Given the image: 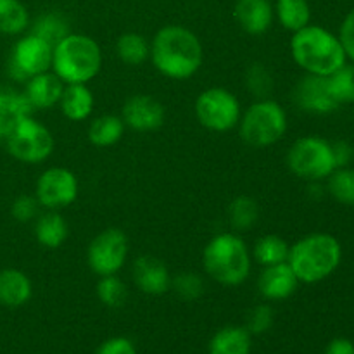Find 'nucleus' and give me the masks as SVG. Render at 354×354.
<instances>
[{"instance_id":"17","label":"nucleus","mask_w":354,"mask_h":354,"mask_svg":"<svg viewBox=\"0 0 354 354\" xmlns=\"http://www.w3.org/2000/svg\"><path fill=\"white\" fill-rule=\"evenodd\" d=\"M234 16L245 33L263 35L272 28L275 10L270 0H237Z\"/></svg>"},{"instance_id":"31","label":"nucleus","mask_w":354,"mask_h":354,"mask_svg":"<svg viewBox=\"0 0 354 354\" xmlns=\"http://www.w3.org/2000/svg\"><path fill=\"white\" fill-rule=\"evenodd\" d=\"M327 190L337 203L354 206V169L337 168L328 175Z\"/></svg>"},{"instance_id":"18","label":"nucleus","mask_w":354,"mask_h":354,"mask_svg":"<svg viewBox=\"0 0 354 354\" xmlns=\"http://www.w3.org/2000/svg\"><path fill=\"white\" fill-rule=\"evenodd\" d=\"M64 90V83L54 71H45L26 82L24 95L28 97L33 109H47L59 104Z\"/></svg>"},{"instance_id":"42","label":"nucleus","mask_w":354,"mask_h":354,"mask_svg":"<svg viewBox=\"0 0 354 354\" xmlns=\"http://www.w3.org/2000/svg\"><path fill=\"white\" fill-rule=\"evenodd\" d=\"M19 120H21V118H19ZM14 123H16V121H7V120H3V118H0V145L6 142L7 133H9L10 128L14 127Z\"/></svg>"},{"instance_id":"26","label":"nucleus","mask_w":354,"mask_h":354,"mask_svg":"<svg viewBox=\"0 0 354 354\" xmlns=\"http://www.w3.org/2000/svg\"><path fill=\"white\" fill-rule=\"evenodd\" d=\"M30 28V12L21 0H0V35H21Z\"/></svg>"},{"instance_id":"14","label":"nucleus","mask_w":354,"mask_h":354,"mask_svg":"<svg viewBox=\"0 0 354 354\" xmlns=\"http://www.w3.org/2000/svg\"><path fill=\"white\" fill-rule=\"evenodd\" d=\"M294 102L311 114H328L339 107L328 92L327 76L306 75L294 90Z\"/></svg>"},{"instance_id":"34","label":"nucleus","mask_w":354,"mask_h":354,"mask_svg":"<svg viewBox=\"0 0 354 354\" xmlns=\"http://www.w3.org/2000/svg\"><path fill=\"white\" fill-rule=\"evenodd\" d=\"M245 85L252 95L261 100L268 99L275 83H273V76L270 75L266 66L261 62H254L245 69Z\"/></svg>"},{"instance_id":"28","label":"nucleus","mask_w":354,"mask_h":354,"mask_svg":"<svg viewBox=\"0 0 354 354\" xmlns=\"http://www.w3.org/2000/svg\"><path fill=\"white\" fill-rule=\"evenodd\" d=\"M33 111V106L24 95V92L0 83V118L7 121H17L19 118L31 116Z\"/></svg>"},{"instance_id":"4","label":"nucleus","mask_w":354,"mask_h":354,"mask_svg":"<svg viewBox=\"0 0 354 354\" xmlns=\"http://www.w3.org/2000/svg\"><path fill=\"white\" fill-rule=\"evenodd\" d=\"M102 66L99 44L88 35L69 33L52 52V69L64 85H86L95 78Z\"/></svg>"},{"instance_id":"15","label":"nucleus","mask_w":354,"mask_h":354,"mask_svg":"<svg viewBox=\"0 0 354 354\" xmlns=\"http://www.w3.org/2000/svg\"><path fill=\"white\" fill-rule=\"evenodd\" d=\"M133 280L138 289L151 296H161L171 287V277L162 261L154 256H138L133 263Z\"/></svg>"},{"instance_id":"32","label":"nucleus","mask_w":354,"mask_h":354,"mask_svg":"<svg viewBox=\"0 0 354 354\" xmlns=\"http://www.w3.org/2000/svg\"><path fill=\"white\" fill-rule=\"evenodd\" d=\"M228 216H230V223L237 230H248L258 221V203L249 196L235 197L230 203V207H228Z\"/></svg>"},{"instance_id":"29","label":"nucleus","mask_w":354,"mask_h":354,"mask_svg":"<svg viewBox=\"0 0 354 354\" xmlns=\"http://www.w3.org/2000/svg\"><path fill=\"white\" fill-rule=\"evenodd\" d=\"M290 245L279 235H265L254 245V259L263 266L286 263Z\"/></svg>"},{"instance_id":"22","label":"nucleus","mask_w":354,"mask_h":354,"mask_svg":"<svg viewBox=\"0 0 354 354\" xmlns=\"http://www.w3.org/2000/svg\"><path fill=\"white\" fill-rule=\"evenodd\" d=\"M273 10L282 28L292 33L303 30L311 21V7L308 0H277Z\"/></svg>"},{"instance_id":"36","label":"nucleus","mask_w":354,"mask_h":354,"mask_svg":"<svg viewBox=\"0 0 354 354\" xmlns=\"http://www.w3.org/2000/svg\"><path fill=\"white\" fill-rule=\"evenodd\" d=\"M273 325V310L268 304H259L249 311L248 330L249 334H265Z\"/></svg>"},{"instance_id":"37","label":"nucleus","mask_w":354,"mask_h":354,"mask_svg":"<svg viewBox=\"0 0 354 354\" xmlns=\"http://www.w3.org/2000/svg\"><path fill=\"white\" fill-rule=\"evenodd\" d=\"M38 207H40V203H38L37 197L33 196H19L17 199H14L12 206H10V213L21 223H28L33 218H37Z\"/></svg>"},{"instance_id":"11","label":"nucleus","mask_w":354,"mask_h":354,"mask_svg":"<svg viewBox=\"0 0 354 354\" xmlns=\"http://www.w3.org/2000/svg\"><path fill=\"white\" fill-rule=\"evenodd\" d=\"M128 256V239L120 228L100 232L88 245L86 261L90 270L99 277L116 275L123 268Z\"/></svg>"},{"instance_id":"40","label":"nucleus","mask_w":354,"mask_h":354,"mask_svg":"<svg viewBox=\"0 0 354 354\" xmlns=\"http://www.w3.org/2000/svg\"><path fill=\"white\" fill-rule=\"evenodd\" d=\"M332 154H334L335 169L346 168V166H348L354 158V151H353L351 145H349L348 142H342V140L332 144Z\"/></svg>"},{"instance_id":"24","label":"nucleus","mask_w":354,"mask_h":354,"mask_svg":"<svg viewBox=\"0 0 354 354\" xmlns=\"http://www.w3.org/2000/svg\"><path fill=\"white\" fill-rule=\"evenodd\" d=\"M124 133V123L120 116L104 114L95 118L88 128V140L97 147H111L118 144Z\"/></svg>"},{"instance_id":"6","label":"nucleus","mask_w":354,"mask_h":354,"mask_svg":"<svg viewBox=\"0 0 354 354\" xmlns=\"http://www.w3.org/2000/svg\"><path fill=\"white\" fill-rule=\"evenodd\" d=\"M239 131L242 140L251 147H270L286 135V109L272 99L258 100L241 116Z\"/></svg>"},{"instance_id":"39","label":"nucleus","mask_w":354,"mask_h":354,"mask_svg":"<svg viewBox=\"0 0 354 354\" xmlns=\"http://www.w3.org/2000/svg\"><path fill=\"white\" fill-rule=\"evenodd\" d=\"M95 354H137L133 342L127 337H113L99 346Z\"/></svg>"},{"instance_id":"30","label":"nucleus","mask_w":354,"mask_h":354,"mask_svg":"<svg viewBox=\"0 0 354 354\" xmlns=\"http://www.w3.org/2000/svg\"><path fill=\"white\" fill-rule=\"evenodd\" d=\"M328 92L332 99L341 106V104L354 102V62L344 66L327 76Z\"/></svg>"},{"instance_id":"3","label":"nucleus","mask_w":354,"mask_h":354,"mask_svg":"<svg viewBox=\"0 0 354 354\" xmlns=\"http://www.w3.org/2000/svg\"><path fill=\"white\" fill-rule=\"evenodd\" d=\"M342 259L341 242L330 234H310L290 245L287 263L297 280L317 283L328 279L339 268Z\"/></svg>"},{"instance_id":"7","label":"nucleus","mask_w":354,"mask_h":354,"mask_svg":"<svg viewBox=\"0 0 354 354\" xmlns=\"http://www.w3.org/2000/svg\"><path fill=\"white\" fill-rule=\"evenodd\" d=\"M6 147L14 159L26 165H37L54 152V137L33 116H24L14 123L6 137Z\"/></svg>"},{"instance_id":"8","label":"nucleus","mask_w":354,"mask_h":354,"mask_svg":"<svg viewBox=\"0 0 354 354\" xmlns=\"http://www.w3.org/2000/svg\"><path fill=\"white\" fill-rule=\"evenodd\" d=\"M287 165L294 175L308 182L328 178L335 169L332 144L320 137L297 138L287 152Z\"/></svg>"},{"instance_id":"41","label":"nucleus","mask_w":354,"mask_h":354,"mask_svg":"<svg viewBox=\"0 0 354 354\" xmlns=\"http://www.w3.org/2000/svg\"><path fill=\"white\" fill-rule=\"evenodd\" d=\"M325 354H354V344L349 339L337 337L330 341V344L325 349Z\"/></svg>"},{"instance_id":"33","label":"nucleus","mask_w":354,"mask_h":354,"mask_svg":"<svg viewBox=\"0 0 354 354\" xmlns=\"http://www.w3.org/2000/svg\"><path fill=\"white\" fill-rule=\"evenodd\" d=\"M97 296L104 306L120 308L127 303L128 289L123 280L118 279L116 275L100 277L99 283H97Z\"/></svg>"},{"instance_id":"21","label":"nucleus","mask_w":354,"mask_h":354,"mask_svg":"<svg viewBox=\"0 0 354 354\" xmlns=\"http://www.w3.org/2000/svg\"><path fill=\"white\" fill-rule=\"evenodd\" d=\"M251 334L245 327H225L213 335L209 342V354H249Z\"/></svg>"},{"instance_id":"10","label":"nucleus","mask_w":354,"mask_h":354,"mask_svg":"<svg viewBox=\"0 0 354 354\" xmlns=\"http://www.w3.org/2000/svg\"><path fill=\"white\" fill-rule=\"evenodd\" d=\"M54 47L37 35L28 33L14 44L7 59V75L16 82H24L52 68Z\"/></svg>"},{"instance_id":"38","label":"nucleus","mask_w":354,"mask_h":354,"mask_svg":"<svg viewBox=\"0 0 354 354\" xmlns=\"http://www.w3.org/2000/svg\"><path fill=\"white\" fill-rule=\"evenodd\" d=\"M339 40H341L342 47H344L346 55L354 62V7L348 12L341 24V31H339Z\"/></svg>"},{"instance_id":"23","label":"nucleus","mask_w":354,"mask_h":354,"mask_svg":"<svg viewBox=\"0 0 354 354\" xmlns=\"http://www.w3.org/2000/svg\"><path fill=\"white\" fill-rule=\"evenodd\" d=\"M35 235L44 248L57 249L68 239V223L61 214L50 211L38 218L35 225Z\"/></svg>"},{"instance_id":"35","label":"nucleus","mask_w":354,"mask_h":354,"mask_svg":"<svg viewBox=\"0 0 354 354\" xmlns=\"http://www.w3.org/2000/svg\"><path fill=\"white\" fill-rule=\"evenodd\" d=\"M171 287L183 301H196L204 294L203 277L194 272H182L171 279Z\"/></svg>"},{"instance_id":"5","label":"nucleus","mask_w":354,"mask_h":354,"mask_svg":"<svg viewBox=\"0 0 354 354\" xmlns=\"http://www.w3.org/2000/svg\"><path fill=\"white\" fill-rule=\"evenodd\" d=\"M207 275L221 286L235 287L245 282L251 272V256L245 242L235 234H218L203 252Z\"/></svg>"},{"instance_id":"1","label":"nucleus","mask_w":354,"mask_h":354,"mask_svg":"<svg viewBox=\"0 0 354 354\" xmlns=\"http://www.w3.org/2000/svg\"><path fill=\"white\" fill-rule=\"evenodd\" d=\"M151 61L166 78L189 80L203 66V44L189 28L168 24L152 38Z\"/></svg>"},{"instance_id":"9","label":"nucleus","mask_w":354,"mask_h":354,"mask_svg":"<svg viewBox=\"0 0 354 354\" xmlns=\"http://www.w3.org/2000/svg\"><path fill=\"white\" fill-rule=\"evenodd\" d=\"M196 116L204 128L223 133L241 121V104L230 90L211 86L196 99Z\"/></svg>"},{"instance_id":"16","label":"nucleus","mask_w":354,"mask_h":354,"mask_svg":"<svg viewBox=\"0 0 354 354\" xmlns=\"http://www.w3.org/2000/svg\"><path fill=\"white\" fill-rule=\"evenodd\" d=\"M299 280L292 272L289 263H279V265L265 266L259 275L258 289L265 299L283 301L296 292Z\"/></svg>"},{"instance_id":"20","label":"nucleus","mask_w":354,"mask_h":354,"mask_svg":"<svg viewBox=\"0 0 354 354\" xmlns=\"http://www.w3.org/2000/svg\"><path fill=\"white\" fill-rule=\"evenodd\" d=\"M93 104H95L93 93L90 92L88 86L82 85V83L64 85L61 100H59L62 114L71 121L86 120L92 114Z\"/></svg>"},{"instance_id":"2","label":"nucleus","mask_w":354,"mask_h":354,"mask_svg":"<svg viewBox=\"0 0 354 354\" xmlns=\"http://www.w3.org/2000/svg\"><path fill=\"white\" fill-rule=\"evenodd\" d=\"M290 52L296 64L308 75L328 76L348 62L339 37L317 24H308L292 35Z\"/></svg>"},{"instance_id":"13","label":"nucleus","mask_w":354,"mask_h":354,"mask_svg":"<svg viewBox=\"0 0 354 354\" xmlns=\"http://www.w3.org/2000/svg\"><path fill=\"white\" fill-rule=\"evenodd\" d=\"M121 120L135 131H154L165 123V107L151 95H133L124 102Z\"/></svg>"},{"instance_id":"25","label":"nucleus","mask_w":354,"mask_h":354,"mask_svg":"<svg viewBox=\"0 0 354 354\" xmlns=\"http://www.w3.org/2000/svg\"><path fill=\"white\" fill-rule=\"evenodd\" d=\"M30 33L37 35L38 38L45 40L47 44H50L52 47L59 44L62 38L68 37L71 31H69L68 19H66L62 14L50 10V12H45L41 16H38L37 19L31 24Z\"/></svg>"},{"instance_id":"12","label":"nucleus","mask_w":354,"mask_h":354,"mask_svg":"<svg viewBox=\"0 0 354 354\" xmlns=\"http://www.w3.org/2000/svg\"><path fill=\"white\" fill-rule=\"evenodd\" d=\"M80 183L73 171L66 168H48L38 176L35 197L47 209H61L73 204L78 197Z\"/></svg>"},{"instance_id":"19","label":"nucleus","mask_w":354,"mask_h":354,"mask_svg":"<svg viewBox=\"0 0 354 354\" xmlns=\"http://www.w3.org/2000/svg\"><path fill=\"white\" fill-rule=\"evenodd\" d=\"M33 286L24 272L17 268L0 270V304L6 308H19L31 299Z\"/></svg>"},{"instance_id":"27","label":"nucleus","mask_w":354,"mask_h":354,"mask_svg":"<svg viewBox=\"0 0 354 354\" xmlns=\"http://www.w3.org/2000/svg\"><path fill=\"white\" fill-rule=\"evenodd\" d=\"M118 57L130 66H140L151 57V45L147 38L140 33H124L116 41Z\"/></svg>"}]
</instances>
